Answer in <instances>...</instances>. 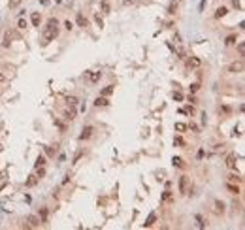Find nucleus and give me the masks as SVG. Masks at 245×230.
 I'll use <instances>...</instances> for the list:
<instances>
[{"label":"nucleus","instance_id":"nucleus-11","mask_svg":"<svg viewBox=\"0 0 245 230\" xmlns=\"http://www.w3.org/2000/svg\"><path fill=\"white\" fill-rule=\"evenodd\" d=\"M100 9H102V13H104V15L111 13V6H109V0H102V4H100Z\"/></svg>","mask_w":245,"mask_h":230},{"label":"nucleus","instance_id":"nucleus-3","mask_svg":"<svg viewBox=\"0 0 245 230\" xmlns=\"http://www.w3.org/2000/svg\"><path fill=\"white\" fill-rule=\"evenodd\" d=\"M228 72H230V74H241V72H243V60L232 62L230 66H228Z\"/></svg>","mask_w":245,"mask_h":230},{"label":"nucleus","instance_id":"nucleus-10","mask_svg":"<svg viewBox=\"0 0 245 230\" xmlns=\"http://www.w3.org/2000/svg\"><path fill=\"white\" fill-rule=\"evenodd\" d=\"M236 42H238V36H236V34H230V36H226V40H225V46H226V47H232V46H236Z\"/></svg>","mask_w":245,"mask_h":230},{"label":"nucleus","instance_id":"nucleus-39","mask_svg":"<svg viewBox=\"0 0 245 230\" xmlns=\"http://www.w3.org/2000/svg\"><path fill=\"white\" fill-rule=\"evenodd\" d=\"M64 27H66V28H68V30H70V28H72V27H74V25H72V23H70V21H66V23H64Z\"/></svg>","mask_w":245,"mask_h":230},{"label":"nucleus","instance_id":"nucleus-27","mask_svg":"<svg viewBox=\"0 0 245 230\" xmlns=\"http://www.w3.org/2000/svg\"><path fill=\"white\" fill-rule=\"evenodd\" d=\"M155 219H157V215H155V213H151V215H149V219L145 221V226H151V225L155 223Z\"/></svg>","mask_w":245,"mask_h":230},{"label":"nucleus","instance_id":"nucleus-15","mask_svg":"<svg viewBox=\"0 0 245 230\" xmlns=\"http://www.w3.org/2000/svg\"><path fill=\"white\" fill-rule=\"evenodd\" d=\"M113 91H115V85H108V87H104V89H102V96L113 94Z\"/></svg>","mask_w":245,"mask_h":230},{"label":"nucleus","instance_id":"nucleus-6","mask_svg":"<svg viewBox=\"0 0 245 230\" xmlns=\"http://www.w3.org/2000/svg\"><path fill=\"white\" fill-rule=\"evenodd\" d=\"M236 160H238V155L236 153H230V155L226 157V166L230 170H236Z\"/></svg>","mask_w":245,"mask_h":230},{"label":"nucleus","instance_id":"nucleus-34","mask_svg":"<svg viewBox=\"0 0 245 230\" xmlns=\"http://www.w3.org/2000/svg\"><path fill=\"white\" fill-rule=\"evenodd\" d=\"M172 96H174V100H177V102H179V100H183V94H181V93H174Z\"/></svg>","mask_w":245,"mask_h":230},{"label":"nucleus","instance_id":"nucleus-21","mask_svg":"<svg viewBox=\"0 0 245 230\" xmlns=\"http://www.w3.org/2000/svg\"><path fill=\"white\" fill-rule=\"evenodd\" d=\"M100 78H102V72H93L91 75H89V79H91L93 83H96V81H98Z\"/></svg>","mask_w":245,"mask_h":230},{"label":"nucleus","instance_id":"nucleus-42","mask_svg":"<svg viewBox=\"0 0 245 230\" xmlns=\"http://www.w3.org/2000/svg\"><path fill=\"white\" fill-rule=\"evenodd\" d=\"M0 151H2V147H0Z\"/></svg>","mask_w":245,"mask_h":230},{"label":"nucleus","instance_id":"nucleus-38","mask_svg":"<svg viewBox=\"0 0 245 230\" xmlns=\"http://www.w3.org/2000/svg\"><path fill=\"white\" fill-rule=\"evenodd\" d=\"M9 40H12V36H9V34H6V40H4V47H8V46H9Z\"/></svg>","mask_w":245,"mask_h":230},{"label":"nucleus","instance_id":"nucleus-16","mask_svg":"<svg viewBox=\"0 0 245 230\" xmlns=\"http://www.w3.org/2000/svg\"><path fill=\"white\" fill-rule=\"evenodd\" d=\"M32 25H34V27H40V21H42V15L38 13V12H34V13H32Z\"/></svg>","mask_w":245,"mask_h":230},{"label":"nucleus","instance_id":"nucleus-30","mask_svg":"<svg viewBox=\"0 0 245 230\" xmlns=\"http://www.w3.org/2000/svg\"><path fill=\"white\" fill-rule=\"evenodd\" d=\"M43 164H46V157H42V155H40V157H38V160H36V168H38V166H43Z\"/></svg>","mask_w":245,"mask_h":230},{"label":"nucleus","instance_id":"nucleus-32","mask_svg":"<svg viewBox=\"0 0 245 230\" xmlns=\"http://www.w3.org/2000/svg\"><path fill=\"white\" fill-rule=\"evenodd\" d=\"M170 198H172V192H170V191H166V192H164V196H162V202H168Z\"/></svg>","mask_w":245,"mask_h":230},{"label":"nucleus","instance_id":"nucleus-35","mask_svg":"<svg viewBox=\"0 0 245 230\" xmlns=\"http://www.w3.org/2000/svg\"><path fill=\"white\" fill-rule=\"evenodd\" d=\"M238 53L243 57V53H245V46H243V43H238Z\"/></svg>","mask_w":245,"mask_h":230},{"label":"nucleus","instance_id":"nucleus-12","mask_svg":"<svg viewBox=\"0 0 245 230\" xmlns=\"http://www.w3.org/2000/svg\"><path fill=\"white\" fill-rule=\"evenodd\" d=\"M226 191L230 192V194H240V187H238V185H234V183H226Z\"/></svg>","mask_w":245,"mask_h":230},{"label":"nucleus","instance_id":"nucleus-40","mask_svg":"<svg viewBox=\"0 0 245 230\" xmlns=\"http://www.w3.org/2000/svg\"><path fill=\"white\" fill-rule=\"evenodd\" d=\"M191 130H194V132H198V130H200V128H198L196 125H192V123H191Z\"/></svg>","mask_w":245,"mask_h":230},{"label":"nucleus","instance_id":"nucleus-29","mask_svg":"<svg viewBox=\"0 0 245 230\" xmlns=\"http://www.w3.org/2000/svg\"><path fill=\"white\" fill-rule=\"evenodd\" d=\"M94 21H96V25H98V27H100V28H102V27H104V21H102V17H100V15H98V13H96V15H94Z\"/></svg>","mask_w":245,"mask_h":230},{"label":"nucleus","instance_id":"nucleus-23","mask_svg":"<svg viewBox=\"0 0 245 230\" xmlns=\"http://www.w3.org/2000/svg\"><path fill=\"white\" fill-rule=\"evenodd\" d=\"M21 2H23V0H9L8 6H9V9H15V8H19V6H21Z\"/></svg>","mask_w":245,"mask_h":230},{"label":"nucleus","instance_id":"nucleus-41","mask_svg":"<svg viewBox=\"0 0 245 230\" xmlns=\"http://www.w3.org/2000/svg\"><path fill=\"white\" fill-rule=\"evenodd\" d=\"M2 79H4V75H2V74H0V81H2Z\"/></svg>","mask_w":245,"mask_h":230},{"label":"nucleus","instance_id":"nucleus-5","mask_svg":"<svg viewBox=\"0 0 245 230\" xmlns=\"http://www.w3.org/2000/svg\"><path fill=\"white\" fill-rule=\"evenodd\" d=\"M93 132H94V128H93V126H83V132L79 134V140H81V141L89 140V138L93 136Z\"/></svg>","mask_w":245,"mask_h":230},{"label":"nucleus","instance_id":"nucleus-4","mask_svg":"<svg viewBox=\"0 0 245 230\" xmlns=\"http://www.w3.org/2000/svg\"><path fill=\"white\" fill-rule=\"evenodd\" d=\"M27 223H28V226H32V228H38V226L42 225V221H40L38 215H28V217H27Z\"/></svg>","mask_w":245,"mask_h":230},{"label":"nucleus","instance_id":"nucleus-14","mask_svg":"<svg viewBox=\"0 0 245 230\" xmlns=\"http://www.w3.org/2000/svg\"><path fill=\"white\" fill-rule=\"evenodd\" d=\"M38 183V176H34V173H32V176H28V179H27V187H34V185Z\"/></svg>","mask_w":245,"mask_h":230},{"label":"nucleus","instance_id":"nucleus-7","mask_svg":"<svg viewBox=\"0 0 245 230\" xmlns=\"http://www.w3.org/2000/svg\"><path fill=\"white\" fill-rule=\"evenodd\" d=\"M213 213L215 215H222L225 213V204L221 200H213Z\"/></svg>","mask_w":245,"mask_h":230},{"label":"nucleus","instance_id":"nucleus-22","mask_svg":"<svg viewBox=\"0 0 245 230\" xmlns=\"http://www.w3.org/2000/svg\"><path fill=\"white\" fill-rule=\"evenodd\" d=\"M68 121H74L75 119V108H70V111H66V115H64Z\"/></svg>","mask_w":245,"mask_h":230},{"label":"nucleus","instance_id":"nucleus-2","mask_svg":"<svg viewBox=\"0 0 245 230\" xmlns=\"http://www.w3.org/2000/svg\"><path fill=\"white\" fill-rule=\"evenodd\" d=\"M177 185H179V192L181 194H187L188 192V187H191V177H188V176H181Z\"/></svg>","mask_w":245,"mask_h":230},{"label":"nucleus","instance_id":"nucleus-36","mask_svg":"<svg viewBox=\"0 0 245 230\" xmlns=\"http://www.w3.org/2000/svg\"><path fill=\"white\" fill-rule=\"evenodd\" d=\"M17 27H19V28H25V27H27V21H25V19H19Z\"/></svg>","mask_w":245,"mask_h":230},{"label":"nucleus","instance_id":"nucleus-25","mask_svg":"<svg viewBox=\"0 0 245 230\" xmlns=\"http://www.w3.org/2000/svg\"><path fill=\"white\" fill-rule=\"evenodd\" d=\"M196 223H198V228H204L207 223H204V217L202 215H196Z\"/></svg>","mask_w":245,"mask_h":230},{"label":"nucleus","instance_id":"nucleus-31","mask_svg":"<svg viewBox=\"0 0 245 230\" xmlns=\"http://www.w3.org/2000/svg\"><path fill=\"white\" fill-rule=\"evenodd\" d=\"M36 176H38V179L46 176V170H43V166H38V173H36Z\"/></svg>","mask_w":245,"mask_h":230},{"label":"nucleus","instance_id":"nucleus-33","mask_svg":"<svg viewBox=\"0 0 245 230\" xmlns=\"http://www.w3.org/2000/svg\"><path fill=\"white\" fill-rule=\"evenodd\" d=\"M198 89H200V83H192L191 85V93H198Z\"/></svg>","mask_w":245,"mask_h":230},{"label":"nucleus","instance_id":"nucleus-17","mask_svg":"<svg viewBox=\"0 0 245 230\" xmlns=\"http://www.w3.org/2000/svg\"><path fill=\"white\" fill-rule=\"evenodd\" d=\"M187 64H188L191 68H196V66H200V59H198V57H191V59L187 60Z\"/></svg>","mask_w":245,"mask_h":230},{"label":"nucleus","instance_id":"nucleus-20","mask_svg":"<svg viewBox=\"0 0 245 230\" xmlns=\"http://www.w3.org/2000/svg\"><path fill=\"white\" fill-rule=\"evenodd\" d=\"M226 13H228V9H226L225 6H221V8L217 9V13H215V17H217V19H221V17H225Z\"/></svg>","mask_w":245,"mask_h":230},{"label":"nucleus","instance_id":"nucleus-19","mask_svg":"<svg viewBox=\"0 0 245 230\" xmlns=\"http://www.w3.org/2000/svg\"><path fill=\"white\" fill-rule=\"evenodd\" d=\"M77 102H79V100H77L75 96H68V98H66V104H68V108H75Z\"/></svg>","mask_w":245,"mask_h":230},{"label":"nucleus","instance_id":"nucleus-9","mask_svg":"<svg viewBox=\"0 0 245 230\" xmlns=\"http://www.w3.org/2000/svg\"><path fill=\"white\" fill-rule=\"evenodd\" d=\"M94 106H96V108H106V106H109L108 96H98L96 100H94Z\"/></svg>","mask_w":245,"mask_h":230},{"label":"nucleus","instance_id":"nucleus-26","mask_svg":"<svg viewBox=\"0 0 245 230\" xmlns=\"http://www.w3.org/2000/svg\"><path fill=\"white\" fill-rule=\"evenodd\" d=\"M228 181H230V183H238V185H240L243 179H241L240 176H228Z\"/></svg>","mask_w":245,"mask_h":230},{"label":"nucleus","instance_id":"nucleus-1","mask_svg":"<svg viewBox=\"0 0 245 230\" xmlns=\"http://www.w3.org/2000/svg\"><path fill=\"white\" fill-rule=\"evenodd\" d=\"M59 36V27H57V19H49L47 21V27L43 28V40H46V43L47 42H51V40H55Z\"/></svg>","mask_w":245,"mask_h":230},{"label":"nucleus","instance_id":"nucleus-8","mask_svg":"<svg viewBox=\"0 0 245 230\" xmlns=\"http://www.w3.org/2000/svg\"><path fill=\"white\" fill-rule=\"evenodd\" d=\"M75 23H77V27H81V28H87L89 27V21H87V17L83 13H77L75 15Z\"/></svg>","mask_w":245,"mask_h":230},{"label":"nucleus","instance_id":"nucleus-18","mask_svg":"<svg viewBox=\"0 0 245 230\" xmlns=\"http://www.w3.org/2000/svg\"><path fill=\"white\" fill-rule=\"evenodd\" d=\"M172 162H174V166H177V168H185V162H183V159H179V157H174L172 159Z\"/></svg>","mask_w":245,"mask_h":230},{"label":"nucleus","instance_id":"nucleus-24","mask_svg":"<svg viewBox=\"0 0 245 230\" xmlns=\"http://www.w3.org/2000/svg\"><path fill=\"white\" fill-rule=\"evenodd\" d=\"M187 128H188V126H187L185 123H175V130H177V132H185Z\"/></svg>","mask_w":245,"mask_h":230},{"label":"nucleus","instance_id":"nucleus-37","mask_svg":"<svg viewBox=\"0 0 245 230\" xmlns=\"http://www.w3.org/2000/svg\"><path fill=\"white\" fill-rule=\"evenodd\" d=\"M175 8H177V2H172V4H170V12H168V13H175Z\"/></svg>","mask_w":245,"mask_h":230},{"label":"nucleus","instance_id":"nucleus-28","mask_svg":"<svg viewBox=\"0 0 245 230\" xmlns=\"http://www.w3.org/2000/svg\"><path fill=\"white\" fill-rule=\"evenodd\" d=\"M46 153H47L49 157H55V153H57V145H55V149L53 147H46Z\"/></svg>","mask_w":245,"mask_h":230},{"label":"nucleus","instance_id":"nucleus-13","mask_svg":"<svg viewBox=\"0 0 245 230\" xmlns=\"http://www.w3.org/2000/svg\"><path fill=\"white\" fill-rule=\"evenodd\" d=\"M47 207H40V213H38V217H40V221L42 223H47Z\"/></svg>","mask_w":245,"mask_h":230}]
</instances>
